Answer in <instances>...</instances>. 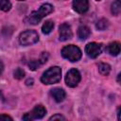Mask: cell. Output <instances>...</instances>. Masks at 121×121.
<instances>
[{"label": "cell", "mask_w": 121, "mask_h": 121, "mask_svg": "<svg viewBox=\"0 0 121 121\" xmlns=\"http://www.w3.org/2000/svg\"><path fill=\"white\" fill-rule=\"evenodd\" d=\"M52 11H53V7L50 4H43L39 8L38 10L32 11L30 13V15L26 19V22L31 25H37L43 17H45L47 14L51 13Z\"/></svg>", "instance_id": "6da1fadb"}, {"label": "cell", "mask_w": 121, "mask_h": 121, "mask_svg": "<svg viewBox=\"0 0 121 121\" xmlns=\"http://www.w3.org/2000/svg\"><path fill=\"white\" fill-rule=\"evenodd\" d=\"M61 78V70L59 66H52L47 69L42 76L41 81L43 84H54L60 80Z\"/></svg>", "instance_id": "7a4b0ae2"}, {"label": "cell", "mask_w": 121, "mask_h": 121, "mask_svg": "<svg viewBox=\"0 0 121 121\" xmlns=\"http://www.w3.org/2000/svg\"><path fill=\"white\" fill-rule=\"evenodd\" d=\"M61 55L64 59L74 62V61H78V60H80L82 53H81V50L78 46L74 44H69V45L64 46L61 49Z\"/></svg>", "instance_id": "3957f363"}, {"label": "cell", "mask_w": 121, "mask_h": 121, "mask_svg": "<svg viewBox=\"0 0 121 121\" xmlns=\"http://www.w3.org/2000/svg\"><path fill=\"white\" fill-rule=\"evenodd\" d=\"M39 41V35L35 30H26L20 34L19 42L22 45H30Z\"/></svg>", "instance_id": "277c9868"}, {"label": "cell", "mask_w": 121, "mask_h": 121, "mask_svg": "<svg viewBox=\"0 0 121 121\" xmlns=\"http://www.w3.org/2000/svg\"><path fill=\"white\" fill-rule=\"evenodd\" d=\"M80 81V74L76 68L70 69L65 76V83L69 87H76Z\"/></svg>", "instance_id": "5b68a950"}, {"label": "cell", "mask_w": 121, "mask_h": 121, "mask_svg": "<svg viewBox=\"0 0 121 121\" xmlns=\"http://www.w3.org/2000/svg\"><path fill=\"white\" fill-rule=\"evenodd\" d=\"M46 114V110L43 105H37L30 112L26 113L23 116L24 120H33V119H41Z\"/></svg>", "instance_id": "8992f818"}, {"label": "cell", "mask_w": 121, "mask_h": 121, "mask_svg": "<svg viewBox=\"0 0 121 121\" xmlns=\"http://www.w3.org/2000/svg\"><path fill=\"white\" fill-rule=\"evenodd\" d=\"M102 51V44L97 43H89L85 46V52L89 58L95 59Z\"/></svg>", "instance_id": "52a82bcc"}, {"label": "cell", "mask_w": 121, "mask_h": 121, "mask_svg": "<svg viewBox=\"0 0 121 121\" xmlns=\"http://www.w3.org/2000/svg\"><path fill=\"white\" fill-rule=\"evenodd\" d=\"M59 32H60V41H67V40L71 39L73 36L71 26L67 23H63L60 26Z\"/></svg>", "instance_id": "ba28073f"}, {"label": "cell", "mask_w": 121, "mask_h": 121, "mask_svg": "<svg viewBox=\"0 0 121 121\" xmlns=\"http://www.w3.org/2000/svg\"><path fill=\"white\" fill-rule=\"evenodd\" d=\"M73 8L78 13H85L89 8L88 0H74L73 1Z\"/></svg>", "instance_id": "9c48e42d"}, {"label": "cell", "mask_w": 121, "mask_h": 121, "mask_svg": "<svg viewBox=\"0 0 121 121\" xmlns=\"http://www.w3.org/2000/svg\"><path fill=\"white\" fill-rule=\"evenodd\" d=\"M51 95L57 102H61L65 98V92L61 88H54L51 90Z\"/></svg>", "instance_id": "30bf717a"}, {"label": "cell", "mask_w": 121, "mask_h": 121, "mask_svg": "<svg viewBox=\"0 0 121 121\" xmlns=\"http://www.w3.org/2000/svg\"><path fill=\"white\" fill-rule=\"evenodd\" d=\"M107 51L112 56H117L120 53V43L118 42H112L107 45Z\"/></svg>", "instance_id": "8fae6325"}, {"label": "cell", "mask_w": 121, "mask_h": 121, "mask_svg": "<svg viewBox=\"0 0 121 121\" xmlns=\"http://www.w3.org/2000/svg\"><path fill=\"white\" fill-rule=\"evenodd\" d=\"M91 34V30L88 26H81L78 27V37L80 39V40H85L87 39Z\"/></svg>", "instance_id": "7c38bea8"}, {"label": "cell", "mask_w": 121, "mask_h": 121, "mask_svg": "<svg viewBox=\"0 0 121 121\" xmlns=\"http://www.w3.org/2000/svg\"><path fill=\"white\" fill-rule=\"evenodd\" d=\"M98 71L101 75L103 76H108L111 72V66L108 63H104V62H100L98 63Z\"/></svg>", "instance_id": "4fadbf2b"}, {"label": "cell", "mask_w": 121, "mask_h": 121, "mask_svg": "<svg viewBox=\"0 0 121 121\" xmlns=\"http://www.w3.org/2000/svg\"><path fill=\"white\" fill-rule=\"evenodd\" d=\"M54 27V23L51 20H47L44 22V24L42 26V31L43 34H49Z\"/></svg>", "instance_id": "5bb4252c"}, {"label": "cell", "mask_w": 121, "mask_h": 121, "mask_svg": "<svg viewBox=\"0 0 121 121\" xmlns=\"http://www.w3.org/2000/svg\"><path fill=\"white\" fill-rule=\"evenodd\" d=\"M111 11L113 15H118L120 13V11H121V2H120V0H115L112 3Z\"/></svg>", "instance_id": "9a60e30c"}, {"label": "cell", "mask_w": 121, "mask_h": 121, "mask_svg": "<svg viewBox=\"0 0 121 121\" xmlns=\"http://www.w3.org/2000/svg\"><path fill=\"white\" fill-rule=\"evenodd\" d=\"M95 26H96V28L98 30H105L109 26V21L107 19H105V18H102V19L97 21Z\"/></svg>", "instance_id": "2e32d148"}, {"label": "cell", "mask_w": 121, "mask_h": 121, "mask_svg": "<svg viewBox=\"0 0 121 121\" xmlns=\"http://www.w3.org/2000/svg\"><path fill=\"white\" fill-rule=\"evenodd\" d=\"M11 8V3L9 0H0V9L3 11H9Z\"/></svg>", "instance_id": "e0dca14e"}, {"label": "cell", "mask_w": 121, "mask_h": 121, "mask_svg": "<svg viewBox=\"0 0 121 121\" xmlns=\"http://www.w3.org/2000/svg\"><path fill=\"white\" fill-rule=\"evenodd\" d=\"M41 65H42V63H41V61H40L39 59H37V60H29V62H28V67H29V69L32 70V71L36 70V69L39 68Z\"/></svg>", "instance_id": "ac0fdd59"}, {"label": "cell", "mask_w": 121, "mask_h": 121, "mask_svg": "<svg viewBox=\"0 0 121 121\" xmlns=\"http://www.w3.org/2000/svg\"><path fill=\"white\" fill-rule=\"evenodd\" d=\"M13 76L16 79H21L25 77V71L22 68H16L13 72Z\"/></svg>", "instance_id": "d6986e66"}, {"label": "cell", "mask_w": 121, "mask_h": 121, "mask_svg": "<svg viewBox=\"0 0 121 121\" xmlns=\"http://www.w3.org/2000/svg\"><path fill=\"white\" fill-rule=\"evenodd\" d=\"M39 60H40V61H41L42 64L45 63L47 61V60H48V53L47 52H42V54L40 55Z\"/></svg>", "instance_id": "ffe728a7"}, {"label": "cell", "mask_w": 121, "mask_h": 121, "mask_svg": "<svg viewBox=\"0 0 121 121\" xmlns=\"http://www.w3.org/2000/svg\"><path fill=\"white\" fill-rule=\"evenodd\" d=\"M56 119H59V120H65V117L62 116V115L60 114V113H57V114H55V115H53V116H51V117L49 118V120H56Z\"/></svg>", "instance_id": "44dd1931"}, {"label": "cell", "mask_w": 121, "mask_h": 121, "mask_svg": "<svg viewBox=\"0 0 121 121\" xmlns=\"http://www.w3.org/2000/svg\"><path fill=\"white\" fill-rule=\"evenodd\" d=\"M0 120H12V117L7 114H0Z\"/></svg>", "instance_id": "7402d4cb"}, {"label": "cell", "mask_w": 121, "mask_h": 121, "mask_svg": "<svg viewBox=\"0 0 121 121\" xmlns=\"http://www.w3.org/2000/svg\"><path fill=\"white\" fill-rule=\"evenodd\" d=\"M33 82H34L33 78H28V79H26V84L27 86H29V85H33Z\"/></svg>", "instance_id": "603a6c76"}, {"label": "cell", "mask_w": 121, "mask_h": 121, "mask_svg": "<svg viewBox=\"0 0 121 121\" xmlns=\"http://www.w3.org/2000/svg\"><path fill=\"white\" fill-rule=\"evenodd\" d=\"M3 70H4V64H3V62L0 60V74L3 72Z\"/></svg>", "instance_id": "cb8c5ba5"}, {"label": "cell", "mask_w": 121, "mask_h": 121, "mask_svg": "<svg viewBox=\"0 0 121 121\" xmlns=\"http://www.w3.org/2000/svg\"><path fill=\"white\" fill-rule=\"evenodd\" d=\"M117 81L120 82V74H118V77H117Z\"/></svg>", "instance_id": "d4e9b609"}, {"label": "cell", "mask_w": 121, "mask_h": 121, "mask_svg": "<svg viewBox=\"0 0 121 121\" xmlns=\"http://www.w3.org/2000/svg\"><path fill=\"white\" fill-rule=\"evenodd\" d=\"M96 1H100V0H96Z\"/></svg>", "instance_id": "484cf974"}, {"label": "cell", "mask_w": 121, "mask_h": 121, "mask_svg": "<svg viewBox=\"0 0 121 121\" xmlns=\"http://www.w3.org/2000/svg\"><path fill=\"white\" fill-rule=\"evenodd\" d=\"M19 1H23V0H19Z\"/></svg>", "instance_id": "4316f807"}]
</instances>
